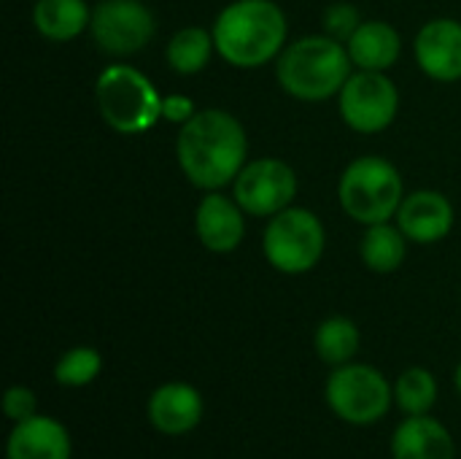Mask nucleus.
I'll return each mask as SVG.
<instances>
[{
	"mask_svg": "<svg viewBox=\"0 0 461 459\" xmlns=\"http://www.w3.org/2000/svg\"><path fill=\"white\" fill-rule=\"evenodd\" d=\"M249 138L238 116L224 108H200L176 135V157L186 181L203 192L224 189L246 165Z\"/></svg>",
	"mask_w": 461,
	"mask_h": 459,
	"instance_id": "nucleus-1",
	"label": "nucleus"
},
{
	"mask_svg": "<svg viewBox=\"0 0 461 459\" xmlns=\"http://www.w3.org/2000/svg\"><path fill=\"white\" fill-rule=\"evenodd\" d=\"M216 54L232 68H262L286 49V14L276 0H232L213 22Z\"/></svg>",
	"mask_w": 461,
	"mask_h": 459,
	"instance_id": "nucleus-2",
	"label": "nucleus"
},
{
	"mask_svg": "<svg viewBox=\"0 0 461 459\" xmlns=\"http://www.w3.org/2000/svg\"><path fill=\"white\" fill-rule=\"evenodd\" d=\"M351 73L354 62L346 43L324 32L286 43V49L276 60V78L281 89L303 103L338 97Z\"/></svg>",
	"mask_w": 461,
	"mask_h": 459,
	"instance_id": "nucleus-3",
	"label": "nucleus"
},
{
	"mask_svg": "<svg viewBox=\"0 0 461 459\" xmlns=\"http://www.w3.org/2000/svg\"><path fill=\"white\" fill-rule=\"evenodd\" d=\"M402 197L405 184L397 165L378 154L351 160L338 181L340 208L365 227L394 219Z\"/></svg>",
	"mask_w": 461,
	"mask_h": 459,
	"instance_id": "nucleus-4",
	"label": "nucleus"
},
{
	"mask_svg": "<svg viewBox=\"0 0 461 459\" xmlns=\"http://www.w3.org/2000/svg\"><path fill=\"white\" fill-rule=\"evenodd\" d=\"M103 122L122 135H140L162 119V95L149 76L124 62L108 65L95 84Z\"/></svg>",
	"mask_w": 461,
	"mask_h": 459,
	"instance_id": "nucleus-5",
	"label": "nucleus"
},
{
	"mask_svg": "<svg viewBox=\"0 0 461 459\" xmlns=\"http://www.w3.org/2000/svg\"><path fill=\"white\" fill-rule=\"evenodd\" d=\"M327 249L324 222L300 206H289L267 219L262 233V252L270 268L284 276H303L313 271Z\"/></svg>",
	"mask_w": 461,
	"mask_h": 459,
	"instance_id": "nucleus-6",
	"label": "nucleus"
},
{
	"mask_svg": "<svg viewBox=\"0 0 461 459\" xmlns=\"http://www.w3.org/2000/svg\"><path fill=\"white\" fill-rule=\"evenodd\" d=\"M324 400L340 422L351 427H373L389 414L394 384H389V379L373 365L346 363L332 368L324 384Z\"/></svg>",
	"mask_w": 461,
	"mask_h": 459,
	"instance_id": "nucleus-7",
	"label": "nucleus"
},
{
	"mask_svg": "<svg viewBox=\"0 0 461 459\" xmlns=\"http://www.w3.org/2000/svg\"><path fill=\"white\" fill-rule=\"evenodd\" d=\"M338 108L354 133L375 135L397 119L400 92L384 70H354L338 95Z\"/></svg>",
	"mask_w": 461,
	"mask_h": 459,
	"instance_id": "nucleus-8",
	"label": "nucleus"
},
{
	"mask_svg": "<svg viewBox=\"0 0 461 459\" xmlns=\"http://www.w3.org/2000/svg\"><path fill=\"white\" fill-rule=\"evenodd\" d=\"M89 32L100 51L132 57L151 43L157 19L143 0H97L92 5Z\"/></svg>",
	"mask_w": 461,
	"mask_h": 459,
	"instance_id": "nucleus-9",
	"label": "nucleus"
},
{
	"mask_svg": "<svg viewBox=\"0 0 461 459\" xmlns=\"http://www.w3.org/2000/svg\"><path fill=\"white\" fill-rule=\"evenodd\" d=\"M300 181L289 162L278 157H259L243 165L232 181V197L246 211V216L270 219L278 211L294 206Z\"/></svg>",
	"mask_w": 461,
	"mask_h": 459,
	"instance_id": "nucleus-10",
	"label": "nucleus"
},
{
	"mask_svg": "<svg viewBox=\"0 0 461 459\" xmlns=\"http://www.w3.org/2000/svg\"><path fill=\"white\" fill-rule=\"evenodd\" d=\"M205 417V400L197 387L186 381H165L146 400L149 425L167 438L189 436Z\"/></svg>",
	"mask_w": 461,
	"mask_h": 459,
	"instance_id": "nucleus-11",
	"label": "nucleus"
},
{
	"mask_svg": "<svg viewBox=\"0 0 461 459\" xmlns=\"http://www.w3.org/2000/svg\"><path fill=\"white\" fill-rule=\"evenodd\" d=\"M416 65L432 81H459L461 78V22L451 16H438L421 24L413 41Z\"/></svg>",
	"mask_w": 461,
	"mask_h": 459,
	"instance_id": "nucleus-12",
	"label": "nucleus"
},
{
	"mask_svg": "<svg viewBox=\"0 0 461 459\" xmlns=\"http://www.w3.org/2000/svg\"><path fill=\"white\" fill-rule=\"evenodd\" d=\"M394 219L411 243L429 246V243L448 238V233L454 230V222H456V211H454V203L443 192L416 189L402 197Z\"/></svg>",
	"mask_w": 461,
	"mask_h": 459,
	"instance_id": "nucleus-13",
	"label": "nucleus"
},
{
	"mask_svg": "<svg viewBox=\"0 0 461 459\" xmlns=\"http://www.w3.org/2000/svg\"><path fill=\"white\" fill-rule=\"evenodd\" d=\"M194 233L197 241L213 254H230L243 243L246 235V211L235 197L205 192L194 208Z\"/></svg>",
	"mask_w": 461,
	"mask_h": 459,
	"instance_id": "nucleus-14",
	"label": "nucleus"
},
{
	"mask_svg": "<svg viewBox=\"0 0 461 459\" xmlns=\"http://www.w3.org/2000/svg\"><path fill=\"white\" fill-rule=\"evenodd\" d=\"M73 441L68 427L46 414L16 422L5 441V459H70Z\"/></svg>",
	"mask_w": 461,
	"mask_h": 459,
	"instance_id": "nucleus-15",
	"label": "nucleus"
},
{
	"mask_svg": "<svg viewBox=\"0 0 461 459\" xmlns=\"http://www.w3.org/2000/svg\"><path fill=\"white\" fill-rule=\"evenodd\" d=\"M389 449L392 459H456V441L451 430L432 414L405 417L397 425Z\"/></svg>",
	"mask_w": 461,
	"mask_h": 459,
	"instance_id": "nucleus-16",
	"label": "nucleus"
},
{
	"mask_svg": "<svg viewBox=\"0 0 461 459\" xmlns=\"http://www.w3.org/2000/svg\"><path fill=\"white\" fill-rule=\"evenodd\" d=\"M357 70H389L402 54V38L394 24L384 19H367L346 43Z\"/></svg>",
	"mask_w": 461,
	"mask_h": 459,
	"instance_id": "nucleus-17",
	"label": "nucleus"
},
{
	"mask_svg": "<svg viewBox=\"0 0 461 459\" xmlns=\"http://www.w3.org/2000/svg\"><path fill=\"white\" fill-rule=\"evenodd\" d=\"M92 5L86 0H35L32 27L54 43H68L89 30Z\"/></svg>",
	"mask_w": 461,
	"mask_h": 459,
	"instance_id": "nucleus-18",
	"label": "nucleus"
},
{
	"mask_svg": "<svg viewBox=\"0 0 461 459\" xmlns=\"http://www.w3.org/2000/svg\"><path fill=\"white\" fill-rule=\"evenodd\" d=\"M359 349H362V333L354 319L335 314L319 322L313 333V352L324 365L340 368L346 363H354Z\"/></svg>",
	"mask_w": 461,
	"mask_h": 459,
	"instance_id": "nucleus-19",
	"label": "nucleus"
},
{
	"mask_svg": "<svg viewBox=\"0 0 461 459\" xmlns=\"http://www.w3.org/2000/svg\"><path fill=\"white\" fill-rule=\"evenodd\" d=\"M408 238L397 225L381 222V225H370L365 227L362 243H359V254L362 262L375 271V273H394L397 268H402L405 257H408Z\"/></svg>",
	"mask_w": 461,
	"mask_h": 459,
	"instance_id": "nucleus-20",
	"label": "nucleus"
},
{
	"mask_svg": "<svg viewBox=\"0 0 461 459\" xmlns=\"http://www.w3.org/2000/svg\"><path fill=\"white\" fill-rule=\"evenodd\" d=\"M216 51L213 30L205 27H181L165 46V60L167 65L181 73V76H194L208 68L211 57Z\"/></svg>",
	"mask_w": 461,
	"mask_h": 459,
	"instance_id": "nucleus-21",
	"label": "nucleus"
},
{
	"mask_svg": "<svg viewBox=\"0 0 461 459\" xmlns=\"http://www.w3.org/2000/svg\"><path fill=\"white\" fill-rule=\"evenodd\" d=\"M438 379L432 371L413 365L405 368L397 381H394V403L405 417H424L432 414L435 403H438Z\"/></svg>",
	"mask_w": 461,
	"mask_h": 459,
	"instance_id": "nucleus-22",
	"label": "nucleus"
},
{
	"mask_svg": "<svg viewBox=\"0 0 461 459\" xmlns=\"http://www.w3.org/2000/svg\"><path fill=\"white\" fill-rule=\"evenodd\" d=\"M54 381L65 390H84L103 373V354L95 346H73L54 363Z\"/></svg>",
	"mask_w": 461,
	"mask_h": 459,
	"instance_id": "nucleus-23",
	"label": "nucleus"
},
{
	"mask_svg": "<svg viewBox=\"0 0 461 459\" xmlns=\"http://www.w3.org/2000/svg\"><path fill=\"white\" fill-rule=\"evenodd\" d=\"M362 22H365V19H362L359 8H357L354 3H346V0L327 5V11H324V16H321L324 35H330V38H335V41H340V43H348V38L359 30Z\"/></svg>",
	"mask_w": 461,
	"mask_h": 459,
	"instance_id": "nucleus-24",
	"label": "nucleus"
},
{
	"mask_svg": "<svg viewBox=\"0 0 461 459\" xmlns=\"http://www.w3.org/2000/svg\"><path fill=\"white\" fill-rule=\"evenodd\" d=\"M3 414L8 422H24V419H32L38 414V395L24 387V384H14L5 390L3 395Z\"/></svg>",
	"mask_w": 461,
	"mask_h": 459,
	"instance_id": "nucleus-25",
	"label": "nucleus"
},
{
	"mask_svg": "<svg viewBox=\"0 0 461 459\" xmlns=\"http://www.w3.org/2000/svg\"><path fill=\"white\" fill-rule=\"evenodd\" d=\"M200 108L194 106L192 97L186 95H165L162 97V119L173 122V124H186Z\"/></svg>",
	"mask_w": 461,
	"mask_h": 459,
	"instance_id": "nucleus-26",
	"label": "nucleus"
},
{
	"mask_svg": "<svg viewBox=\"0 0 461 459\" xmlns=\"http://www.w3.org/2000/svg\"><path fill=\"white\" fill-rule=\"evenodd\" d=\"M454 384H456V390H459L461 395V363L456 365V371H454Z\"/></svg>",
	"mask_w": 461,
	"mask_h": 459,
	"instance_id": "nucleus-27",
	"label": "nucleus"
}]
</instances>
